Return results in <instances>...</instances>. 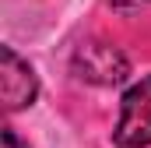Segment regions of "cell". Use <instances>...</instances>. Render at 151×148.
Returning <instances> with one entry per match:
<instances>
[{
	"mask_svg": "<svg viewBox=\"0 0 151 148\" xmlns=\"http://www.w3.org/2000/svg\"><path fill=\"white\" fill-rule=\"evenodd\" d=\"M74 74L88 85H102V88H113V85H123L130 78V60L109 46L102 39H91L84 46H77L74 53Z\"/></svg>",
	"mask_w": 151,
	"mask_h": 148,
	"instance_id": "6da1fadb",
	"label": "cell"
},
{
	"mask_svg": "<svg viewBox=\"0 0 151 148\" xmlns=\"http://www.w3.org/2000/svg\"><path fill=\"white\" fill-rule=\"evenodd\" d=\"M119 148H148L151 145V74L141 78L119 102V123L113 131Z\"/></svg>",
	"mask_w": 151,
	"mask_h": 148,
	"instance_id": "7a4b0ae2",
	"label": "cell"
},
{
	"mask_svg": "<svg viewBox=\"0 0 151 148\" xmlns=\"http://www.w3.org/2000/svg\"><path fill=\"white\" fill-rule=\"evenodd\" d=\"M0 95H4V110L18 113L32 106L39 95V78L28 60H21L11 46L0 49Z\"/></svg>",
	"mask_w": 151,
	"mask_h": 148,
	"instance_id": "3957f363",
	"label": "cell"
},
{
	"mask_svg": "<svg viewBox=\"0 0 151 148\" xmlns=\"http://www.w3.org/2000/svg\"><path fill=\"white\" fill-rule=\"evenodd\" d=\"M116 11H137V7H144L148 0H109Z\"/></svg>",
	"mask_w": 151,
	"mask_h": 148,
	"instance_id": "277c9868",
	"label": "cell"
},
{
	"mask_svg": "<svg viewBox=\"0 0 151 148\" xmlns=\"http://www.w3.org/2000/svg\"><path fill=\"white\" fill-rule=\"evenodd\" d=\"M0 148H25V145L14 138V131H7V127H4V134H0Z\"/></svg>",
	"mask_w": 151,
	"mask_h": 148,
	"instance_id": "5b68a950",
	"label": "cell"
}]
</instances>
